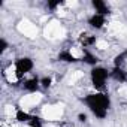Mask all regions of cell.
<instances>
[{"instance_id":"17","label":"cell","mask_w":127,"mask_h":127,"mask_svg":"<svg viewBox=\"0 0 127 127\" xmlns=\"http://www.w3.org/2000/svg\"><path fill=\"white\" fill-rule=\"evenodd\" d=\"M124 52H126V55H127V49H126V51H124Z\"/></svg>"},{"instance_id":"14","label":"cell","mask_w":127,"mask_h":127,"mask_svg":"<svg viewBox=\"0 0 127 127\" xmlns=\"http://www.w3.org/2000/svg\"><path fill=\"white\" fill-rule=\"evenodd\" d=\"M51 85H52V78L51 76H42L40 78V87L42 88L48 90V88H51Z\"/></svg>"},{"instance_id":"10","label":"cell","mask_w":127,"mask_h":127,"mask_svg":"<svg viewBox=\"0 0 127 127\" xmlns=\"http://www.w3.org/2000/svg\"><path fill=\"white\" fill-rule=\"evenodd\" d=\"M96 42H97V39H96V36H93V34H88V33H81V34H79V43H81L82 48H85V49H88V48H91L93 45H96Z\"/></svg>"},{"instance_id":"2","label":"cell","mask_w":127,"mask_h":127,"mask_svg":"<svg viewBox=\"0 0 127 127\" xmlns=\"http://www.w3.org/2000/svg\"><path fill=\"white\" fill-rule=\"evenodd\" d=\"M108 78H111V76H109V70L106 67H103V66L91 67V70H90V81H91V85L96 88V91H105Z\"/></svg>"},{"instance_id":"9","label":"cell","mask_w":127,"mask_h":127,"mask_svg":"<svg viewBox=\"0 0 127 127\" xmlns=\"http://www.w3.org/2000/svg\"><path fill=\"white\" fill-rule=\"evenodd\" d=\"M109 76H111L114 81L120 82V84L127 82V72H126L123 67H115V66H114V67L109 70Z\"/></svg>"},{"instance_id":"7","label":"cell","mask_w":127,"mask_h":127,"mask_svg":"<svg viewBox=\"0 0 127 127\" xmlns=\"http://www.w3.org/2000/svg\"><path fill=\"white\" fill-rule=\"evenodd\" d=\"M91 6L94 9V14L103 15V17H108L111 14V8L108 6L106 2H103V0H91Z\"/></svg>"},{"instance_id":"12","label":"cell","mask_w":127,"mask_h":127,"mask_svg":"<svg viewBox=\"0 0 127 127\" xmlns=\"http://www.w3.org/2000/svg\"><path fill=\"white\" fill-rule=\"evenodd\" d=\"M63 3H64L63 0H48V2H46V8L54 12V11H55L57 8H60Z\"/></svg>"},{"instance_id":"13","label":"cell","mask_w":127,"mask_h":127,"mask_svg":"<svg viewBox=\"0 0 127 127\" xmlns=\"http://www.w3.org/2000/svg\"><path fill=\"white\" fill-rule=\"evenodd\" d=\"M27 126H29V127H43V121H42V118H40V117L33 115V117H32V120H30V123H29Z\"/></svg>"},{"instance_id":"3","label":"cell","mask_w":127,"mask_h":127,"mask_svg":"<svg viewBox=\"0 0 127 127\" xmlns=\"http://www.w3.org/2000/svg\"><path fill=\"white\" fill-rule=\"evenodd\" d=\"M34 67V63L30 57H20L15 60V76L18 81H21L27 73H30Z\"/></svg>"},{"instance_id":"4","label":"cell","mask_w":127,"mask_h":127,"mask_svg":"<svg viewBox=\"0 0 127 127\" xmlns=\"http://www.w3.org/2000/svg\"><path fill=\"white\" fill-rule=\"evenodd\" d=\"M40 88L42 87H40V78L39 76H32V78L23 81V90L27 93H36Z\"/></svg>"},{"instance_id":"16","label":"cell","mask_w":127,"mask_h":127,"mask_svg":"<svg viewBox=\"0 0 127 127\" xmlns=\"http://www.w3.org/2000/svg\"><path fill=\"white\" fill-rule=\"evenodd\" d=\"M87 120H88V115L87 114H84V112H79L78 114V121L79 123H87Z\"/></svg>"},{"instance_id":"15","label":"cell","mask_w":127,"mask_h":127,"mask_svg":"<svg viewBox=\"0 0 127 127\" xmlns=\"http://www.w3.org/2000/svg\"><path fill=\"white\" fill-rule=\"evenodd\" d=\"M9 48V43H8V40L5 39V37H2L0 39V54H3L6 49Z\"/></svg>"},{"instance_id":"5","label":"cell","mask_w":127,"mask_h":127,"mask_svg":"<svg viewBox=\"0 0 127 127\" xmlns=\"http://www.w3.org/2000/svg\"><path fill=\"white\" fill-rule=\"evenodd\" d=\"M87 24L91 27V29H96V30H102L106 24V17L103 15H99V14H91L87 20Z\"/></svg>"},{"instance_id":"1","label":"cell","mask_w":127,"mask_h":127,"mask_svg":"<svg viewBox=\"0 0 127 127\" xmlns=\"http://www.w3.org/2000/svg\"><path fill=\"white\" fill-rule=\"evenodd\" d=\"M82 102L97 120H105L108 117V111L111 108V97L108 93L105 91L90 93L82 99Z\"/></svg>"},{"instance_id":"11","label":"cell","mask_w":127,"mask_h":127,"mask_svg":"<svg viewBox=\"0 0 127 127\" xmlns=\"http://www.w3.org/2000/svg\"><path fill=\"white\" fill-rule=\"evenodd\" d=\"M32 117H33L32 114H29L27 111L21 109L20 106L15 108V120H17L18 123H21V124H29L30 120H32Z\"/></svg>"},{"instance_id":"8","label":"cell","mask_w":127,"mask_h":127,"mask_svg":"<svg viewBox=\"0 0 127 127\" xmlns=\"http://www.w3.org/2000/svg\"><path fill=\"white\" fill-rule=\"evenodd\" d=\"M57 60L61 61V63H69V64H75V63L81 61V58H78L76 55L72 54V51L69 49H63L57 54Z\"/></svg>"},{"instance_id":"6","label":"cell","mask_w":127,"mask_h":127,"mask_svg":"<svg viewBox=\"0 0 127 127\" xmlns=\"http://www.w3.org/2000/svg\"><path fill=\"white\" fill-rule=\"evenodd\" d=\"M81 61H84L85 64H88L90 67H96V66H99V57L96 55V54H93L90 49H85V48H82V57H81Z\"/></svg>"}]
</instances>
